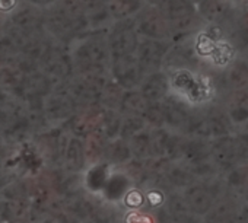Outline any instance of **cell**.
Returning a JSON list of instances; mask_svg holds the SVG:
<instances>
[{
    "label": "cell",
    "instance_id": "cb8c5ba5",
    "mask_svg": "<svg viewBox=\"0 0 248 223\" xmlns=\"http://www.w3.org/2000/svg\"><path fill=\"white\" fill-rule=\"evenodd\" d=\"M127 143H129V148H130L133 159H136V161H148V159L152 158L149 129L140 132L139 134L132 137Z\"/></svg>",
    "mask_w": 248,
    "mask_h": 223
},
{
    "label": "cell",
    "instance_id": "5b68a950",
    "mask_svg": "<svg viewBox=\"0 0 248 223\" xmlns=\"http://www.w3.org/2000/svg\"><path fill=\"white\" fill-rule=\"evenodd\" d=\"M136 31L139 37L156 41H170L171 30L168 21L155 3H145L143 9L135 16Z\"/></svg>",
    "mask_w": 248,
    "mask_h": 223
},
{
    "label": "cell",
    "instance_id": "ba28073f",
    "mask_svg": "<svg viewBox=\"0 0 248 223\" xmlns=\"http://www.w3.org/2000/svg\"><path fill=\"white\" fill-rule=\"evenodd\" d=\"M171 48L170 41H156L140 38V43L136 50V59L140 66V70L145 76L159 72L164 69V61Z\"/></svg>",
    "mask_w": 248,
    "mask_h": 223
},
{
    "label": "cell",
    "instance_id": "4dcf8cb0",
    "mask_svg": "<svg viewBox=\"0 0 248 223\" xmlns=\"http://www.w3.org/2000/svg\"><path fill=\"white\" fill-rule=\"evenodd\" d=\"M235 136H236V142H238L241 162H248V133L238 130L235 133Z\"/></svg>",
    "mask_w": 248,
    "mask_h": 223
},
{
    "label": "cell",
    "instance_id": "d590c367",
    "mask_svg": "<svg viewBox=\"0 0 248 223\" xmlns=\"http://www.w3.org/2000/svg\"><path fill=\"white\" fill-rule=\"evenodd\" d=\"M242 203H245V204L248 206V193H247V195L244 197V201H242Z\"/></svg>",
    "mask_w": 248,
    "mask_h": 223
},
{
    "label": "cell",
    "instance_id": "44dd1931",
    "mask_svg": "<svg viewBox=\"0 0 248 223\" xmlns=\"http://www.w3.org/2000/svg\"><path fill=\"white\" fill-rule=\"evenodd\" d=\"M109 165L105 162H99L92 165L86 172L85 177L82 178L83 188H86L89 193H101L108 177H109Z\"/></svg>",
    "mask_w": 248,
    "mask_h": 223
},
{
    "label": "cell",
    "instance_id": "6da1fadb",
    "mask_svg": "<svg viewBox=\"0 0 248 223\" xmlns=\"http://www.w3.org/2000/svg\"><path fill=\"white\" fill-rule=\"evenodd\" d=\"M75 74L105 76L111 63L107 45V35L95 34L80 37L79 44L70 51Z\"/></svg>",
    "mask_w": 248,
    "mask_h": 223
},
{
    "label": "cell",
    "instance_id": "7402d4cb",
    "mask_svg": "<svg viewBox=\"0 0 248 223\" xmlns=\"http://www.w3.org/2000/svg\"><path fill=\"white\" fill-rule=\"evenodd\" d=\"M145 3L136 2V0H115V2H107L108 12L111 19L114 21H126L135 18L142 9Z\"/></svg>",
    "mask_w": 248,
    "mask_h": 223
},
{
    "label": "cell",
    "instance_id": "83f0119b",
    "mask_svg": "<svg viewBox=\"0 0 248 223\" xmlns=\"http://www.w3.org/2000/svg\"><path fill=\"white\" fill-rule=\"evenodd\" d=\"M143 120L149 129H165V113L162 102L149 104L143 114Z\"/></svg>",
    "mask_w": 248,
    "mask_h": 223
},
{
    "label": "cell",
    "instance_id": "8d00e7d4",
    "mask_svg": "<svg viewBox=\"0 0 248 223\" xmlns=\"http://www.w3.org/2000/svg\"><path fill=\"white\" fill-rule=\"evenodd\" d=\"M242 56H244V57H245V60H247V63H248V51H247V53H245V54H242Z\"/></svg>",
    "mask_w": 248,
    "mask_h": 223
},
{
    "label": "cell",
    "instance_id": "7c38bea8",
    "mask_svg": "<svg viewBox=\"0 0 248 223\" xmlns=\"http://www.w3.org/2000/svg\"><path fill=\"white\" fill-rule=\"evenodd\" d=\"M75 105L67 96L53 89V92L44 99L43 114L47 123H67L76 113Z\"/></svg>",
    "mask_w": 248,
    "mask_h": 223
},
{
    "label": "cell",
    "instance_id": "52a82bcc",
    "mask_svg": "<svg viewBox=\"0 0 248 223\" xmlns=\"http://www.w3.org/2000/svg\"><path fill=\"white\" fill-rule=\"evenodd\" d=\"M197 14L203 21L204 27H220L226 28L239 15L236 3L223 2V0H206V2H194Z\"/></svg>",
    "mask_w": 248,
    "mask_h": 223
},
{
    "label": "cell",
    "instance_id": "1f68e13d",
    "mask_svg": "<svg viewBox=\"0 0 248 223\" xmlns=\"http://www.w3.org/2000/svg\"><path fill=\"white\" fill-rule=\"evenodd\" d=\"M236 223H248V206L245 203H241L239 213H238V222Z\"/></svg>",
    "mask_w": 248,
    "mask_h": 223
},
{
    "label": "cell",
    "instance_id": "7a4b0ae2",
    "mask_svg": "<svg viewBox=\"0 0 248 223\" xmlns=\"http://www.w3.org/2000/svg\"><path fill=\"white\" fill-rule=\"evenodd\" d=\"M155 6L168 21L171 30V44L194 37L204 27L203 21L197 14L194 2L168 0V2H155Z\"/></svg>",
    "mask_w": 248,
    "mask_h": 223
},
{
    "label": "cell",
    "instance_id": "4316f807",
    "mask_svg": "<svg viewBox=\"0 0 248 223\" xmlns=\"http://www.w3.org/2000/svg\"><path fill=\"white\" fill-rule=\"evenodd\" d=\"M146 129H149V127L146 126L143 117H123L118 139L123 142H129L132 137H135L136 134H139L140 132H143Z\"/></svg>",
    "mask_w": 248,
    "mask_h": 223
},
{
    "label": "cell",
    "instance_id": "484cf974",
    "mask_svg": "<svg viewBox=\"0 0 248 223\" xmlns=\"http://www.w3.org/2000/svg\"><path fill=\"white\" fill-rule=\"evenodd\" d=\"M172 133L168 129H149L152 158H165Z\"/></svg>",
    "mask_w": 248,
    "mask_h": 223
},
{
    "label": "cell",
    "instance_id": "e0dca14e",
    "mask_svg": "<svg viewBox=\"0 0 248 223\" xmlns=\"http://www.w3.org/2000/svg\"><path fill=\"white\" fill-rule=\"evenodd\" d=\"M63 164L67 174L78 175L83 171L86 166V152H85V142L79 137H70L67 140L64 155H63Z\"/></svg>",
    "mask_w": 248,
    "mask_h": 223
},
{
    "label": "cell",
    "instance_id": "8fae6325",
    "mask_svg": "<svg viewBox=\"0 0 248 223\" xmlns=\"http://www.w3.org/2000/svg\"><path fill=\"white\" fill-rule=\"evenodd\" d=\"M217 101L238 132L248 121V89L225 93L219 96Z\"/></svg>",
    "mask_w": 248,
    "mask_h": 223
},
{
    "label": "cell",
    "instance_id": "f546056e",
    "mask_svg": "<svg viewBox=\"0 0 248 223\" xmlns=\"http://www.w3.org/2000/svg\"><path fill=\"white\" fill-rule=\"evenodd\" d=\"M124 223H156V217L142 210H133L126 214Z\"/></svg>",
    "mask_w": 248,
    "mask_h": 223
},
{
    "label": "cell",
    "instance_id": "9c48e42d",
    "mask_svg": "<svg viewBox=\"0 0 248 223\" xmlns=\"http://www.w3.org/2000/svg\"><path fill=\"white\" fill-rule=\"evenodd\" d=\"M109 73L111 80H114L124 90H136L145 77L136 56H126L112 60Z\"/></svg>",
    "mask_w": 248,
    "mask_h": 223
},
{
    "label": "cell",
    "instance_id": "277c9868",
    "mask_svg": "<svg viewBox=\"0 0 248 223\" xmlns=\"http://www.w3.org/2000/svg\"><path fill=\"white\" fill-rule=\"evenodd\" d=\"M210 74L217 90V98L229 92L248 89V63L242 54L233 57L222 70Z\"/></svg>",
    "mask_w": 248,
    "mask_h": 223
},
{
    "label": "cell",
    "instance_id": "d6986e66",
    "mask_svg": "<svg viewBox=\"0 0 248 223\" xmlns=\"http://www.w3.org/2000/svg\"><path fill=\"white\" fill-rule=\"evenodd\" d=\"M149 102L136 90H126L121 98L118 113L123 117H143L145 111L148 109Z\"/></svg>",
    "mask_w": 248,
    "mask_h": 223
},
{
    "label": "cell",
    "instance_id": "836d02e7",
    "mask_svg": "<svg viewBox=\"0 0 248 223\" xmlns=\"http://www.w3.org/2000/svg\"><path fill=\"white\" fill-rule=\"evenodd\" d=\"M239 130H241V132H245V133H248V121H247V123H245V124H244V126L239 129Z\"/></svg>",
    "mask_w": 248,
    "mask_h": 223
},
{
    "label": "cell",
    "instance_id": "d6a6232c",
    "mask_svg": "<svg viewBox=\"0 0 248 223\" xmlns=\"http://www.w3.org/2000/svg\"><path fill=\"white\" fill-rule=\"evenodd\" d=\"M40 223H62L59 219H56L54 216H51V214H48V216H46L44 219H41L40 220Z\"/></svg>",
    "mask_w": 248,
    "mask_h": 223
},
{
    "label": "cell",
    "instance_id": "e575fe53",
    "mask_svg": "<svg viewBox=\"0 0 248 223\" xmlns=\"http://www.w3.org/2000/svg\"><path fill=\"white\" fill-rule=\"evenodd\" d=\"M161 223H178V222H172V220H170V219H165V220H162Z\"/></svg>",
    "mask_w": 248,
    "mask_h": 223
},
{
    "label": "cell",
    "instance_id": "4fadbf2b",
    "mask_svg": "<svg viewBox=\"0 0 248 223\" xmlns=\"http://www.w3.org/2000/svg\"><path fill=\"white\" fill-rule=\"evenodd\" d=\"M241 200L222 194L216 198L212 208L202 217V223H236Z\"/></svg>",
    "mask_w": 248,
    "mask_h": 223
},
{
    "label": "cell",
    "instance_id": "9a60e30c",
    "mask_svg": "<svg viewBox=\"0 0 248 223\" xmlns=\"http://www.w3.org/2000/svg\"><path fill=\"white\" fill-rule=\"evenodd\" d=\"M223 191L241 201L248 193V162H241L222 177Z\"/></svg>",
    "mask_w": 248,
    "mask_h": 223
},
{
    "label": "cell",
    "instance_id": "8992f818",
    "mask_svg": "<svg viewBox=\"0 0 248 223\" xmlns=\"http://www.w3.org/2000/svg\"><path fill=\"white\" fill-rule=\"evenodd\" d=\"M225 194L222 181L216 184H202V182H193L190 187L181 191V195L188 207V210L202 219L215 204L216 198Z\"/></svg>",
    "mask_w": 248,
    "mask_h": 223
},
{
    "label": "cell",
    "instance_id": "2e32d148",
    "mask_svg": "<svg viewBox=\"0 0 248 223\" xmlns=\"http://www.w3.org/2000/svg\"><path fill=\"white\" fill-rule=\"evenodd\" d=\"M210 159V142L202 139L186 137L180 155V164L186 166H193Z\"/></svg>",
    "mask_w": 248,
    "mask_h": 223
},
{
    "label": "cell",
    "instance_id": "3957f363",
    "mask_svg": "<svg viewBox=\"0 0 248 223\" xmlns=\"http://www.w3.org/2000/svg\"><path fill=\"white\" fill-rule=\"evenodd\" d=\"M139 43L140 37L136 31L135 18L114 22L107 34V45L111 61L126 56H135Z\"/></svg>",
    "mask_w": 248,
    "mask_h": 223
},
{
    "label": "cell",
    "instance_id": "ac0fdd59",
    "mask_svg": "<svg viewBox=\"0 0 248 223\" xmlns=\"http://www.w3.org/2000/svg\"><path fill=\"white\" fill-rule=\"evenodd\" d=\"M130 185H132V181L126 175V172L117 171V172L109 174L101 193H102L104 200L107 203L112 204V203H117L124 198V195H126L127 191L130 190Z\"/></svg>",
    "mask_w": 248,
    "mask_h": 223
},
{
    "label": "cell",
    "instance_id": "603a6c76",
    "mask_svg": "<svg viewBox=\"0 0 248 223\" xmlns=\"http://www.w3.org/2000/svg\"><path fill=\"white\" fill-rule=\"evenodd\" d=\"M85 18L89 27L99 30L111 21L105 2H85Z\"/></svg>",
    "mask_w": 248,
    "mask_h": 223
},
{
    "label": "cell",
    "instance_id": "5bb4252c",
    "mask_svg": "<svg viewBox=\"0 0 248 223\" xmlns=\"http://www.w3.org/2000/svg\"><path fill=\"white\" fill-rule=\"evenodd\" d=\"M138 90L149 104L162 102L171 93L168 73L165 70H159L145 76Z\"/></svg>",
    "mask_w": 248,
    "mask_h": 223
},
{
    "label": "cell",
    "instance_id": "ffe728a7",
    "mask_svg": "<svg viewBox=\"0 0 248 223\" xmlns=\"http://www.w3.org/2000/svg\"><path fill=\"white\" fill-rule=\"evenodd\" d=\"M133 159L129 143L123 142L120 139H115L112 142H108L104 149V156L102 162L111 165H127Z\"/></svg>",
    "mask_w": 248,
    "mask_h": 223
},
{
    "label": "cell",
    "instance_id": "30bf717a",
    "mask_svg": "<svg viewBox=\"0 0 248 223\" xmlns=\"http://www.w3.org/2000/svg\"><path fill=\"white\" fill-rule=\"evenodd\" d=\"M210 161L216 165V168L222 174L228 172L229 169L241 164L235 133L223 137H217L210 142Z\"/></svg>",
    "mask_w": 248,
    "mask_h": 223
},
{
    "label": "cell",
    "instance_id": "d4e9b609",
    "mask_svg": "<svg viewBox=\"0 0 248 223\" xmlns=\"http://www.w3.org/2000/svg\"><path fill=\"white\" fill-rule=\"evenodd\" d=\"M124 95V89H121L114 80H107L101 98H99V106L104 109H111V111H118L121 98Z\"/></svg>",
    "mask_w": 248,
    "mask_h": 223
},
{
    "label": "cell",
    "instance_id": "f1b7e54d",
    "mask_svg": "<svg viewBox=\"0 0 248 223\" xmlns=\"http://www.w3.org/2000/svg\"><path fill=\"white\" fill-rule=\"evenodd\" d=\"M124 204H126L129 208H133V210H142V207L145 206V201H146V197L143 194L142 190L139 188H130L127 191V194L124 195Z\"/></svg>",
    "mask_w": 248,
    "mask_h": 223
}]
</instances>
